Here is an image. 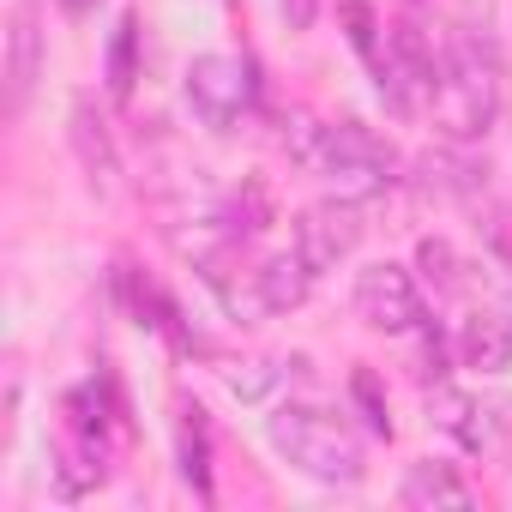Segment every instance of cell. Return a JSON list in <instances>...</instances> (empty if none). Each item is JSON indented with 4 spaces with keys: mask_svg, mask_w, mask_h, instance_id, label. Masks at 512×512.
<instances>
[{
    "mask_svg": "<svg viewBox=\"0 0 512 512\" xmlns=\"http://www.w3.org/2000/svg\"><path fill=\"white\" fill-rule=\"evenodd\" d=\"M500 97H506V67H500V49L494 37H482L476 25H464L452 37V55L440 61V79H434V127L452 139V145H470L482 139L494 121H500Z\"/></svg>",
    "mask_w": 512,
    "mask_h": 512,
    "instance_id": "6da1fadb",
    "label": "cell"
},
{
    "mask_svg": "<svg viewBox=\"0 0 512 512\" xmlns=\"http://www.w3.org/2000/svg\"><path fill=\"white\" fill-rule=\"evenodd\" d=\"M266 440L278 446L284 464H296L302 476L332 482V488H356L362 470H368L356 428L332 410H314V404H278L266 416Z\"/></svg>",
    "mask_w": 512,
    "mask_h": 512,
    "instance_id": "7a4b0ae2",
    "label": "cell"
},
{
    "mask_svg": "<svg viewBox=\"0 0 512 512\" xmlns=\"http://www.w3.org/2000/svg\"><path fill=\"white\" fill-rule=\"evenodd\" d=\"M308 169L326 175L338 193L368 199V193H386L398 181V151L380 133H368L362 121H332V127H314Z\"/></svg>",
    "mask_w": 512,
    "mask_h": 512,
    "instance_id": "3957f363",
    "label": "cell"
},
{
    "mask_svg": "<svg viewBox=\"0 0 512 512\" xmlns=\"http://www.w3.org/2000/svg\"><path fill=\"white\" fill-rule=\"evenodd\" d=\"M368 67H374V85H380L386 109H398V115L434 109V79H440V67H434V55H428V43H422L416 25H392V31L380 37V55H374Z\"/></svg>",
    "mask_w": 512,
    "mask_h": 512,
    "instance_id": "277c9868",
    "label": "cell"
},
{
    "mask_svg": "<svg viewBox=\"0 0 512 512\" xmlns=\"http://www.w3.org/2000/svg\"><path fill=\"white\" fill-rule=\"evenodd\" d=\"M187 103L205 127H235L253 103H260V79H253V67L241 55H199L187 67Z\"/></svg>",
    "mask_w": 512,
    "mask_h": 512,
    "instance_id": "5b68a950",
    "label": "cell"
},
{
    "mask_svg": "<svg viewBox=\"0 0 512 512\" xmlns=\"http://www.w3.org/2000/svg\"><path fill=\"white\" fill-rule=\"evenodd\" d=\"M356 241H362V199H350V193L320 199V205H308L296 217V253L308 260L314 278L320 272H338L350 253H356Z\"/></svg>",
    "mask_w": 512,
    "mask_h": 512,
    "instance_id": "8992f818",
    "label": "cell"
},
{
    "mask_svg": "<svg viewBox=\"0 0 512 512\" xmlns=\"http://www.w3.org/2000/svg\"><path fill=\"white\" fill-rule=\"evenodd\" d=\"M356 314L374 326V332H416L422 326V290L404 266L392 260H374L356 272Z\"/></svg>",
    "mask_w": 512,
    "mask_h": 512,
    "instance_id": "52a82bcc",
    "label": "cell"
},
{
    "mask_svg": "<svg viewBox=\"0 0 512 512\" xmlns=\"http://www.w3.org/2000/svg\"><path fill=\"white\" fill-rule=\"evenodd\" d=\"M37 73H43V31H37V13L19 7L13 25H7V115L25 109Z\"/></svg>",
    "mask_w": 512,
    "mask_h": 512,
    "instance_id": "ba28073f",
    "label": "cell"
},
{
    "mask_svg": "<svg viewBox=\"0 0 512 512\" xmlns=\"http://www.w3.org/2000/svg\"><path fill=\"white\" fill-rule=\"evenodd\" d=\"M458 356L464 368H482V374L512 368V308H488V314L476 308L458 332Z\"/></svg>",
    "mask_w": 512,
    "mask_h": 512,
    "instance_id": "9c48e42d",
    "label": "cell"
},
{
    "mask_svg": "<svg viewBox=\"0 0 512 512\" xmlns=\"http://www.w3.org/2000/svg\"><path fill=\"white\" fill-rule=\"evenodd\" d=\"M398 500H404V506H416V512H434V506H470L476 494H470V482H464L452 464L422 458V464H410V470H404Z\"/></svg>",
    "mask_w": 512,
    "mask_h": 512,
    "instance_id": "30bf717a",
    "label": "cell"
},
{
    "mask_svg": "<svg viewBox=\"0 0 512 512\" xmlns=\"http://www.w3.org/2000/svg\"><path fill=\"white\" fill-rule=\"evenodd\" d=\"M308 284H314V272H308L302 253H278V260H266L253 272V290H260L266 314H296L308 302Z\"/></svg>",
    "mask_w": 512,
    "mask_h": 512,
    "instance_id": "8fae6325",
    "label": "cell"
},
{
    "mask_svg": "<svg viewBox=\"0 0 512 512\" xmlns=\"http://www.w3.org/2000/svg\"><path fill=\"white\" fill-rule=\"evenodd\" d=\"M428 422H434L440 434H452L464 452H482V440H488L482 410H476L458 386H434V392H428Z\"/></svg>",
    "mask_w": 512,
    "mask_h": 512,
    "instance_id": "7c38bea8",
    "label": "cell"
},
{
    "mask_svg": "<svg viewBox=\"0 0 512 512\" xmlns=\"http://www.w3.org/2000/svg\"><path fill=\"white\" fill-rule=\"evenodd\" d=\"M133 79H139V25L121 19L115 37H109V97L127 103L133 97Z\"/></svg>",
    "mask_w": 512,
    "mask_h": 512,
    "instance_id": "4fadbf2b",
    "label": "cell"
},
{
    "mask_svg": "<svg viewBox=\"0 0 512 512\" xmlns=\"http://www.w3.org/2000/svg\"><path fill=\"white\" fill-rule=\"evenodd\" d=\"M73 145H79V157H85L91 181H109V175H115V151H109V133H103V121H91V109H85V103L73 109Z\"/></svg>",
    "mask_w": 512,
    "mask_h": 512,
    "instance_id": "5bb4252c",
    "label": "cell"
},
{
    "mask_svg": "<svg viewBox=\"0 0 512 512\" xmlns=\"http://www.w3.org/2000/svg\"><path fill=\"white\" fill-rule=\"evenodd\" d=\"M211 452H205V422H199V410H187L181 416V476L199 488V500H211V464H205Z\"/></svg>",
    "mask_w": 512,
    "mask_h": 512,
    "instance_id": "9a60e30c",
    "label": "cell"
},
{
    "mask_svg": "<svg viewBox=\"0 0 512 512\" xmlns=\"http://www.w3.org/2000/svg\"><path fill=\"white\" fill-rule=\"evenodd\" d=\"M290 368H296V362H241V368H229V392L253 404V398H266Z\"/></svg>",
    "mask_w": 512,
    "mask_h": 512,
    "instance_id": "2e32d148",
    "label": "cell"
},
{
    "mask_svg": "<svg viewBox=\"0 0 512 512\" xmlns=\"http://www.w3.org/2000/svg\"><path fill=\"white\" fill-rule=\"evenodd\" d=\"M350 398L362 404V416H368V428H374L380 440H392V416H386V398H380V380H374L368 368H356V374H350Z\"/></svg>",
    "mask_w": 512,
    "mask_h": 512,
    "instance_id": "e0dca14e",
    "label": "cell"
},
{
    "mask_svg": "<svg viewBox=\"0 0 512 512\" xmlns=\"http://www.w3.org/2000/svg\"><path fill=\"white\" fill-rule=\"evenodd\" d=\"M416 266L428 272L434 290H458V260H452L446 241H422V247H416Z\"/></svg>",
    "mask_w": 512,
    "mask_h": 512,
    "instance_id": "ac0fdd59",
    "label": "cell"
},
{
    "mask_svg": "<svg viewBox=\"0 0 512 512\" xmlns=\"http://www.w3.org/2000/svg\"><path fill=\"white\" fill-rule=\"evenodd\" d=\"M344 19H350V43H356V55L374 61V55H380V37H386V31L374 25V7H368V0H350Z\"/></svg>",
    "mask_w": 512,
    "mask_h": 512,
    "instance_id": "d6986e66",
    "label": "cell"
},
{
    "mask_svg": "<svg viewBox=\"0 0 512 512\" xmlns=\"http://www.w3.org/2000/svg\"><path fill=\"white\" fill-rule=\"evenodd\" d=\"M55 7H61V13H67V19H91V13H97V7H103V0H55Z\"/></svg>",
    "mask_w": 512,
    "mask_h": 512,
    "instance_id": "ffe728a7",
    "label": "cell"
}]
</instances>
